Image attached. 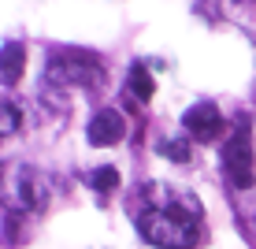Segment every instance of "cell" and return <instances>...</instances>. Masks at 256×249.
Segmentation results:
<instances>
[{
  "label": "cell",
  "mask_w": 256,
  "mask_h": 249,
  "mask_svg": "<svg viewBox=\"0 0 256 249\" xmlns=\"http://www.w3.org/2000/svg\"><path fill=\"white\" fill-rule=\"evenodd\" d=\"M90 145H116V141H122V134H126V123H122V115L116 108H100L90 119Z\"/></svg>",
  "instance_id": "obj_6"
},
{
  "label": "cell",
  "mask_w": 256,
  "mask_h": 249,
  "mask_svg": "<svg viewBox=\"0 0 256 249\" xmlns=\"http://www.w3.org/2000/svg\"><path fill=\"white\" fill-rule=\"evenodd\" d=\"M152 193V204L138 216L141 238L160 249H190L197 242V201L174 197L167 186H156Z\"/></svg>",
  "instance_id": "obj_1"
},
{
  "label": "cell",
  "mask_w": 256,
  "mask_h": 249,
  "mask_svg": "<svg viewBox=\"0 0 256 249\" xmlns=\"http://www.w3.org/2000/svg\"><path fill=\"white\" fill-rule=\"evenodd\" d=\"M0 71H4V82L15 86L22 78V45H15V41H8L4 52H0Z\"/></svg>",
  "instance_id": "obj_7"
},
{
  "label": "cell",
  "mask_w": 256,
  "mask_h": 249,
  "mask_svg": "<svg viewBox=\"0 0 256 249\" xmlns=\"http://www.w3.org/2000/svg\"><path fill=\"white\" fill-rule=\"evenodd\" d=\"M15 197H19L22 208L30 212H41L48 204V182L41 179V171H34V167H22L19 175H15Z\"/></svg>",
  "instance_id": "obj_5"
},
{
  "label": "cell",
  "mask_w": 256,
  "mask_h": 249,
  "mask_svg": "<svg viewBox=\"0 0 256 249\" xmlns=\"http://www.w3.org/2000/svg\"><path fill=\"white\" fill-rule=\"evenodd\" d=\"M182 127L197 141H216L223 134V115H219L216 104H193V108L182 115Z\"/></svg>",
  "instance_id": "obj_4"
},
{
  "label": "cell",
  "mask_w": 256,
  "mask_h": 249,
  "mask_svg": "<svg viewBox=\"0 0 256 249\" xmlns=\"http://www.w3.org/2000/svg\"><path fill=\"white\" fill-rule=\"evenodd\" d=\"M100 75H104V64L82 49H64L48 60V78L56 86H90Z\"/></svg>",
  "instance_id": "obj_2"
},
{
  "label": "cell",
  "mask_w": 256,
  "mask_h": 249,
  "mask_svg": "<svg viewBox=\"0 0 256 249\" xmlns=\"http://www.w3.org/2000/svg\"><path fill=\"white\" fill-rule=\"evenodd\" d=\"M126 93L134 97V101H148V97H152V75H148L145 67H134L130 71V82H126Z\"/></svg>",
  "instance_id": "obj_8"
},
{
  "label": "cell",
  "mask_w": 256,
  "mask_h": 249,
  "mask_svg": "<svg viewBox=\"0 0 256 249\" xmlns=\"http://www.w3.org/2000/svg\"><path fill=\"white\" fill-rule=\"evenodd\" d=\"M160 153L167 160H174V164H190V141H178V138L160 141Z\"/></svg>",
  "instance_id": "obj_10"
},
{
  "label": "cell",
  "mask_w": 256,
  "mask_h": 249,
  "mask_svg": "<svg viewBox=\"0 0 256 249\" xmlns=\"http://www.w3.org/2000/svg\"><path fill=\"white\" fill-rule=\"evenodd\" d=\"M223 171L238 190L252 186V141H249V130H245V119H238L223 141Z\"/></svg>",
  "instance_id": "obj_3"
},
{
  "label": "cell",
  "mask_w": 256,
  "mask_h": 249,
  "mask_svg": "<svg viewBox=\"0 0 256 249\" xmlns=\"http://www.w3.org/2000/svg\"><path fill=\"white\" fill-rule=\"evenodd\" d=\"M15 127H19V108L4 104V134H15Z\"/></svg>",
  "instance_id": "obj_11"
},
{
  "label": "cell",
  "mask_w": 256,
  "mask_h": 249,
  "mask_svg": "<svg viewBox=\"0 0 256 249\" xmlns=\"http://www.w3.org/2000/svg\"><path fill=\"white\" fill-rule=\"evenodd\" d=\"M90 186H93L96 193H112V190L119 186V171H116V167H108V164L96 167V171L90 175Z\"/></svg>",
  "instance_id": "obj_9"
}]
</instances>
